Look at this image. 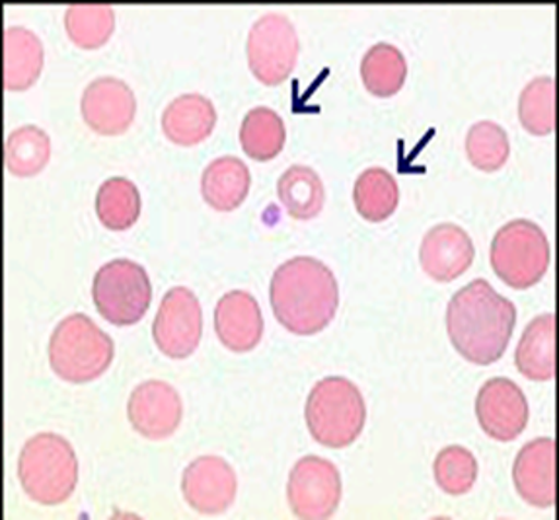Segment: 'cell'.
Listing matches in <instances>:
<instances>
[{
    "instance_id": "cell-1",
    "label": "cell",
    "mask_w": 559,
    "mask_h": 520,
    "mask_svg": "<svg viewBox=\"0 0 559 520\" xmlns=\"http://www.w3.org/2000/svg\"><path fill=\"white\" fill-rule=\"evenodd\" d=\"M516 308L486 279L456 291L447 306V332L454 350L474 365H491L503 357L513 335Z\"/></svg>"
},
{
    "instance_id": "cell-2",
    "label": "cell",
    "mask_w": 559,
    "mask_h": 520,
    "mask_svg": "<svg viewBox=\"0 0 559 520\" xmlns=\"http://www.w3.org/2000/svg\"><path fill=\"white\" fill-rule=\"evenodd\" d=\"M273 315L289 332L312 335L334 320L340 306V285L325 263L297 256L281 263L270 285Z\"/></svg>"
},
{
    "instance_id": "cell-3",
    "label": "cell",
    "mask_w": 559,
    "mask_h": 520,
    "mask_svg": "<svg viewBox=\"0 0 559 520\" xmlns=\"http://www.w3.org/2000/svg\"><path fill=\"white\" fill-rule=\"evenodd\" d=\"M19 477L32 501L61 505L79 484V458L61 435L37 433L20 450Z\"/></svg>"
},
{
    "instance_id": "cell-4",
    "label": "cell",
    "mask_w": 559,
    "mask_h": 520,
    "mask_svg": "<svg viewBox=\"0 0 559 520\" xmlns=\"http://www.w3.org/2000/svg\"><path fill=\"white\" fill-rule=\"evenodd\" d=\"M305 417L312 439L328 449H345L359 439L367 405L349 378L325 377L312 386Z\"/></svg>"
},
{
    "instance_id": "cell-5",
    "label": "cell",
    "mask_w": 559,
    "mask_h": 520,
    "mask_svg": "<svg viewBox=\"0 0 559 520\" xmlns=\"http://www.w3.org/2000/svg\"><path fill=\"white\" fill-rule=\"evenodd\" d=\"M114 340L91 316H67L49 340V365L67 382L82 385L102 377L114 361Z\"/></svg>"
},
{
    "instance_id": "cell-6",
    "label": "cell",
    "mask_w": 559,
    "mask_h": 520,
    "mask_svg": "<svg viewBox=\"0 0 559 520\" xmlns=\"http://www.w3.org/2000/svg\"><path fill=\"white\" fill-rule=\"evenodd\" d=\"M489 260L497 277L509 287H533L550 268V243L536 223L514 218L497 231Z\"/></svg>"
},
{
    "instance_id": "cell-7",
    "label": "cell",
    "mask_w": 559,
    "mask_h": 520,
    "mask_svg": "<svg viewBox=\"0 0 559 520\" xmlns=\"http://www.w3.org/2000/svg\"><path fill=\"white\" fill-rule=\"evenodd\" d=\"M92 298L109 323L133 326L151 306L153 285L143 265L119 258L102 265L94 275Z\"/></svg>"
},
{
    "instance_id": "cell-8",
    "label": "cell",
    "mask_w": 559,
    "mask_h": 520,
    "mask_svg": "<svg viewBox=\"0 0 559 520\" xmlns=\"http://www.w3.org/2000/svg\"><path fill=\"white\" fill-rule=\"evenodd\" d=\"M246 54L253 76L267 86H277L297 67V27L281 12H265L250 27Z\"/></svg>"
},
{
    "instance_id": "cell-9",
    "label": "cell",
    "mask_w": 559,
    "mask_h": 520,
    "mask_svg": "<svg viewBox=\"0 0 559 520\" xmlns=\"http://www.w3.org/2000/svg\"><path fill=\"white\" fill-rule=\"evenodd\" d=\"M342 474L325 458L308 454L290 470L287 499L297 519H330L342 503Z\"/></svg>"
},
{
    "instance_id": "cell-10",
    "label": "cell",
    "mask_w": 559,
    "mask_h": 520,
    "mask_svg": "<svg viewBox=\"0 0 559 520\" xmlns=\"http://www.w3.org/2000/svg\"><path fill=\"white\" fill-rule=\"evenodd\" d=\"M203 335V310L188 287H171L164 295L153 322L156 347L171 359H186L198 350Z\"/></svg>"
},
{
    "instance_id": "cell-11",
    "label": "cell",
    "mask_w": 559,
    "mask_h": 520,
    "mask_svg": "<svg viewBox=\"0 0 559 520\" xmlns=\"http://www.w3.org/2000/svg\"><path fill=\"white\" fill-rule=\"evenodd\" d=\"M476 417L491 439L509 442L523 433L531 407L521 386L511 378L493 377L479 388Z\"/></svg>"
},
{
    "instance_id": "cell-12",
    "label": "cell",
    "mask_w": 559,
    "mask_h": 520,
    "mask_svg": "<svg viewBox=\"0 0 559 520\" xmlns=\"http://www.w3.org/2000/svg\"><path fill=\"white\" fill-rule=\"evenodd\" d=\"M236 474L225 458L207 454L199 457L183 470L181 494L193 511L199 515H223L235 503Z\"/></svg>"
},
{
    "instance_id": "cell-13",
    "label": "cell",
    "mask_w": 559,
    "mask_h": 520,
    "mask_svg": "<svg viewBox=\"0 0 559 520\" xmlns=\"http://www.w3.org/2000/svg\"><path fill=\"white\" fill-rule=\"evenodd\" d=\"M81 114L94 133L121 135L135 119V92L121 79L99 76L82 92Z\"/></svg>"
},
{
    "instance_id": "cell-14",
    "label": "cell",
    "mask_w": 559,
    "mask_h": 520,
    "mask_svg": "<svg viewBox=\"0 0 559 520\" xmlns=\"http://www.w3.org/2000/svg\"><path fill=\"white\" fill-rule=\"evenodd\" d=\"M127 417L146 439H166L176 433L183 417L180 392L164 380L141 382L129 395Z\"/></svg>"
},
{
    "instance_id": "cell-15",
    "label": "cell",
    "mask_w": 559,
    "mask_h": 520,
    "mask_svg": "<svg viewBox=\"0 0 559 520\" xmlns=\"http://www.w3.org/2000/svg\"><path fill=\"white\" fill-rule=\"evenodd\" d=\"M476 256L469 234L454 223L433 226L421 240L419 260L429 277L449 283L466 273Z\"/></svg>"
},
{
    "instance_id": "cell-16",
    "label": "cell",
    "mask_w": 559,
    "mask_h": 520,
    "mask_svg": "<svg viewBox=\"0 0 559 520\" xmlns=\"http://www.w3.org/2000/svg\"><path fill=\"white\" fill-rule=\"evenodd\" d=\"M516 494L538 509L556 505V440L551 437L526 442L513 466Z\"/></svg>"
},
{
    "instance_id": "cell-17",
    "label": "cell",
    "mask_w": 559,
    "mask_h": 520,
    "mask_svg": "<svg viewBox=\"0 0 559 520\" xmlns=\"http://www.w3.org/2000/svg\"><path fill=\"white\" fill-rule=\"evenodd\" d=\"M215 332L223 345L235 353L252 351L263 338L262 308L246 291L221 296L215 308Z\"/></svg>"
},
{
    "instance_id": "cell-18",
    "label": "cell",
    "mask_w": 559,
    "mask_h": 520,
    "mask_svg": "<svg viewBox=\"0 0 559 520\" xmlns=\"http://www.w3.org/2000/svg\"><path fill=\"white\" fill-rule=\"evenodd\" d=\"M217 126V109L213 102L198 94H181L171 99L163 114L164 135L180 146L203 143Z\"/></svg>"
},
{
    "instance_id": "cell-19",
    "label": "cell",
    "mask_w": 559,
    "mask_h": 520,
    "mask_svg": "<svg viewBox=\"0 0 559 520\" xmlns=\"http://www.w3.org/2000/svg\"><path fill=\"white\" fill-rule=\"evenodd\" d=\"M44 44L24 26L4 29V88L24 92L37 81L44 69Z\"/></svg>"
},
{
    "instance_id": "cell-20",
    "label": "cell",
    "mask_w": 559,
    "mask_h": 520,
    "mask_svg": "<svg viewBox=\"0 0 559 520\" xmlns=\"http://www.w3.org/2000/svg\"><path fill=\"white\" fill-rule=\"evenodd\" d=\"M514 363L531 380H551L556 375V315L536 316L516 345Z\"/></svg>"
},
{
    "instance_id": "cell-21",
    "label": "cell",
    "mask_w": 559,
    "mask_h": 520,
    "mask_svg": "<svg viewBox=\"0 0 559 520\" xmlns=\"http://www.w3.org/2000/svg\"><path fill=\"white\" fill-rule=\"evenodd\" d=\"M250 170L236 156H221L209 162L201 178V193L209 205L223 213L235 211L243 203L250 191Z\"/></svg>"
},
{
    "instance_id": "cell-22",
    "label": "cell",
    "mask_w": 559,
    "mask_h": 520,
    "mask_svg": "<svg viewBox=\"0 0 559 520\" xmlns=\"http://www.w3.org/2000/svg\"><path fill=\"white\" fill-rule=\"evenodd\" d=\"M277 196L293 218L308 221L324 209L325 189L317 172L305 164H295L277 181Z\"/></svg>"
},
{
    "instance_id": "cell-23",
    "label": "cell",
    "mask_w": 559,
    "mask_h": 520,
    "mask_svg": "<svg viewBox=\"0 0 559 520\" xmlns=\"http://www.w3.org/2000/svg\"><path fill=\"white\" fill-rule=\"evenodd\" d=\"M406 76V57L396 46L380 42L362 55L361 79L370 94L390 98L402 91Z\"/></svg>"
},
{
    "instance_id": "cell-24",
    "label": "cell",
    "mask_w": 559,
    "mask_h": 520,
    "mask_svg": "<svg viewBox=\"0 0 559 520\" xmlns=\"http://www.w3.org/2000/svg\"><path fill=\"white\" fill-rule=\"evenodd\" d=\"M287 139L285 121L271 108H253L243 116L240 144L243 153L258 162L271 161L283 151Z\"/></svg>"
},
{
    "instance_id": "cell-25",
    "label": "cell",
    "mask_w": 559,
    "mask_h": 520,
    "mask_svg": "<svg viewBox=\"0 0 559 520\" xmlns=\"http://www.w3.org/2000/svg\"><path fill=\"white\" fill-rule=\"evenodd\" d=\"M353 201L362 218L370 223L386 221L390 215H394L400 201V189L394 176H390V172L384 168H367L355 181Z\"/></svg>"
},
{
    "instance_id": "cell-26",
    "label": "cell",
    "mask_w": 559,
    "mask_h": 520,
    "mask_svg": "<svg viewBox=\"0 0 559 520\" xmlns=\"http://www.w3.org/2000/svg\"><path fill=\"white\" fill-rule=\"evenodd\" d=\"M99 223L109 231H127L141 215V193L135 184L121 176L104 181L96 196Z\"/></svg>"
},
{
    "instance_id": "cell-27",
    "label": "cell",
    "mask_w": 559,
    "mask_h": 520,
    "mask_svg": "<svg viewBox=\"0 0 559 520\" xmlns=\"http://www.w3.org/2000/svg\"><path fill=\"white\" fill-rule=\"evenodd\" d=\"M51 156V141L41 127L22 126L7 139L4 161L10 174L32 178L44 170Z\"/></svg>"
},
{
    "instance_id": "cell-28",
    "label": "cell",
    "mask_w": 559,
    "mask_h": 520,
    "mask_svg": "<svg viewBox=\"0 0 559 520\" xmlns=\"http://www.w3.org/2000/svg\"><path fill=\"white\" fill-rule=\"evenodd\" d=\"M519 119L531 135H550L556 129V79L550 74L528 82L519 98Z\"/></svg>"
},
{
    "instance_id": "cell-29",
    "label": "cell",
    "mask_w": 559,
    "mask_h": 520,
    "mask_svg": "<svg viewBox=\"0 0 559 520\" xmlns=\"http://www.w3.org/2000/svg\"><path fill=\"white\" fill-rule=\"evenodd\" d=\"M116 27V12L109 4H71L64 12V29L74 44L96 49L108 42Z\"/></svg>"
},
{
    "instance_id": "cell-30",
    "label": "cell",
    "mask_w": 559,
    "mask_h": 520,
    "mask_svg": "<svg viewBox=\"0 0 559 520\" xmlns=\"http://www.w3.org/2000/svg\"><path fill=\"white\" fill-rule=\"evenodd\" d=\"M468 161L481 172H496L506 166L511 143L506 129L496 121H478L469 127L466 137Z\"/></svg>"
},
{
    "instance_id": "cell-31",
    "label": "cell",
    "mask_w": 559,
    "mask_h": 520,
    "mask_svg": "<svg viewBox=\"0 0 559 520\" xmlns=\"http://www.w3.org/2000/svg\"><path fill=\"white\" fill-rule=\"evenodd\" d=\"M433 474L444 494L466 495L478 480V460L461 445H451L435 458Z\"/></svg>"
}]
</instances>
